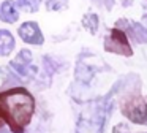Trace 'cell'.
Returning <instances> with one entry per match:
<instances>
[{"label": "cell", "instance_id": "cell-8", "mask_svg": "<svg viewBox=\"0 0 147 133\" xmlns=\"http://www.w3.org/2000/svg\"><path fill=\"white\" fill-rule=\"evenodd\" d=\"M14 49V38L8 30H0V56H10Z\"/></svg>", "mask_w": 147, "mask_h": 133}, {"label": "cell", "instance_id": "cell-4", "mask_svg": "<svg viewBox=\"0 0 147 133\" xmlns=\"http://www.w3.org/2000/svg\"><path fill=\"white\" fill-rule=\"evenodd\" d=\"M122 113L136 124H144L147 122V103L142 98H131L125 101L122 106Z\"/></svg>", "mask_w": 147, "mask_h": 133}, {"label": "cell", "instance_id": "cell-9", "mask_svg": "<svg viewBox=\"0 0 147 133\" xmlns=\"http://www.w3.org/2000/svg\"><path fill=\"white\" fill-rule=\"evenodd\" d=\"M128 30H130L131 37L138 41V43H147V29L142 24L138 22H128Z\"/></svg>", "mask_w": 147, "mask_h": 133}, {"label": "cell", "instance_id": "cell-7", "mask_svg": "<svg viewBox=\"0 0 147 133\" xmlns=\"http://www.w3.org/2000/svg\"><path fill=\"white\" fill-rule=\"evenodd\" d=\"M18 18H19V14H18L14 2L13 0H5V2L0 5V19L3 22L13 24V22L18 21Z\"/></svg>", "mask_w": 147, "mask_h": 133}, {"label": "cell", "instance_id": "cell-10", "mask_svg": "<svg viewBox=\"0 0 147 133\" xmlns=\"http://www.w3.org/2000/svg\"><path fill=\"white\" fill-rule=\"evenodd\" d=\"M82 24H84V27H86L90 33H96V30H98V18H96V14L84 16Z\"/></svg>", "mask_w": 147, "mask_h": 133}, {"label": "cell", "instance_id": "cell-6", "mask_svg": "<svg viewBox=\"0 0 147 133\" xmlns=\"http://www.w3.org/2000/svg\"><path fill=\"white\" fill-rule=\"evenodd\" d=\"M19 37L22 41H26L29 44L40 46V44L45 43V37H43V33L36 22H24L19 27Z\"/></svg>", "mask_w": 147, "mask_h": 133}, {"label": "cell", "instance_id": "cell-13", "mask_svg": "<svg viewBox=\"0 0 147 133\" xmlns=\"http://www.w3.org/2000/svg\"><path fill=\"white\" fill-rule=\"evenodd\" d=\"M112 133H130V130H128L127 125H123V124H119V125L114 128V132H112Z\"/></svg>", "mask_w": 147, "mask_h": 133}, {"label": "cell", "instance_id": "cell-1", "mask_svg": "<svg viewBox=\"0 0 147 133\" xmlns=\"http://www.w3.org/2000/svg\"><path fill=\"white\" fill-rule=\"evenodd\" d=\"M35 113V98L26 87L0 92V120L13 133H24Z\"/></svg>", "mask_w": 147, "mask_h": 133}, {"label": "cell", "instance_id": "cell-14", "mask_svg": "<svg viewBox=\"0 0 147 133\" xmlns=\"http://www.w3.org/2000/svg\"><path fill=\"white\" fill-rule=\"evenodd\" d=\"M8 75H7V71H5L3 68H0V87H2V86H5V82L8 81Z\"/></svg>", "mask_w": 147, "mask_h": 133}, {"label": "cell", "instance_id": "cell-5", "mask_svg": "<svg viewBox=\"0 0 147 133\" xmlns=\"http://www.w3.org/2000/svg\"><path fill=\"white\" fill-rule=\"evenodd\" d=\"M10 65H11V68L21 76L22 81H27V79L33 78V75H35V71H36V68L32 65V54L27 49L21 51L16 59L11 60Z\"/></svg>", "mask_w": 147, "mask_h": 133}, {"label": "cell", "instance_id": "cell-11", "mask_svg": "<svg viewBox=\"0 0 147 133\" xmlns=\"http://www.w3.org/2000/svg\"><path fill=\"white\" fill-rule=\"evenodd\" d=\"M14 5H18L19 8L26 10V11H36L38 10V0H18Z\"/></svg>", "mask_w": 147, "mask_h": 133}, {"label": "cell", "instance_id": "cell-12", "mask_svg": "<svg viewBox=\"0 0 147 133\" xmlns=\"http://www.w3.org/2000/svg\"><path fill=\"white\" fill-rule=\"evenodd\" d=\"M67 2L68 0H48V8L51 10V11L65 8V6H67Z\"/></svg>", "mask_w": 147, "mask_h": 133}, {"label": "cell", "instance_id": "cell-3", "mask_svg": "<svg viewBox=\"0 0 147 133\" xmlns=\"http://www.w3.org/2000/svg\"><path fill=\"white\" fill-rule=\"evenodd\" d=\"M105 120H106V111L100 106L93 116H84L78 122V133H103Z\"/></svg>", "mask_w": 147, "mask_h": 133}, {"label": "cell", "instance_id": "cell-2", "mask_svg": "<svg viewBox=\"0 0 147 133\" xmlns=\"http://www.w3.org/2000/svg\"><path fill=\"white\" fill-rule=\"evenodd\" d=\"M105 49L108 52L112 54H120V56H127L130 57L133 54L130 44H128L127 35L125 32H122L120 29H112L109 37L105 40Z\"/></svg>", "mask_w": 147, "mask_h": 133}, {"label": "cell", "instance_id": "cell-15", "mask_svg": "<svg viewBox=\"0 0 147 133\" xmlns=\"http://www.w3.org/2000/svg\"><path fill=\"white\" fill-rule=\"evenodd\" d=\"M0 133H13L10 128H0Z\"/></svg>", "mask_w": 147, "mask_h": 133}]
</instances>
